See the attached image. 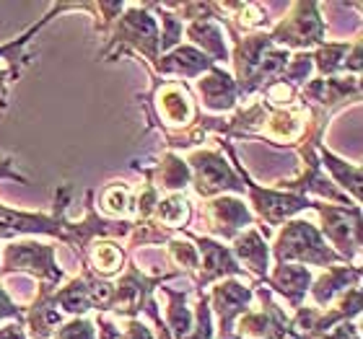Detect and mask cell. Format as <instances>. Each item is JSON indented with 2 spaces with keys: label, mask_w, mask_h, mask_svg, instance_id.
<instances>
[{
  "label": "cell",
  "mask_w": 363,
  "mask_h": 339,
  "mask_svg": "<svg viewBox=\"0 0 363 339\" xmlns=\"http://www.w3.org/2000/svg\"><path fill=\"white\" fill-rule=\"evenodd\" d=\"M0 339H26V337H23V332L18 326H6V329L0 332Z\"/></svg>",
  "instance_id": "6da1fadb"
}]
</instances>
